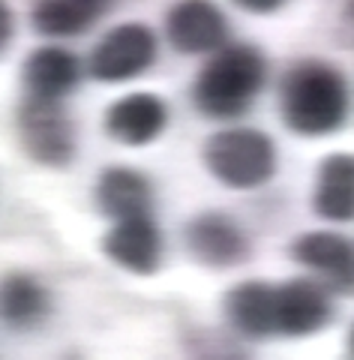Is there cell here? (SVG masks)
<instances>
[{
  "instance_id": "6",
  "label": "cell",
  "mask_w": 354,
  "mask_h": 360,
  "mask_svg": "<svg viewBox=\"0 0 354 360\" xmlns=\"http://www.w3.org/2000/svg\"><path fill=\"white\" fill-rule=\"evenodd\" d=\"M165 37L180 54H213L228 39V18L213 0H177L165 15Z\"/></svg>"
},
{
  "instance_id": "11",
  "label": "cell",
  "mask_w": 354,
  "mask_h": 360,
  "mask_svg": "<svg viewBox=\"0 0 354 360\" xmlns=\"http://www.w3.org/2000/svg\"><path fill=\"white\" fill-rule=\"evenodd\" d=\"M102 252L135 276H153L163 264V234L153 217L123 219L102 238Z\"/></svg>"
},
{
  "instance_id": "15",
  "label": "cell",
  "mask_w": 354,
  "mask_h": 360,
  "mask_svg": "<svg viewBox=\"0 0 354 360\" xmlns=\"http://www.w3.org/2000/svg\"><path fill=\"white\" fill-rule=\"evenodd\" d=\"M228 324L249 336V340H265L273 336V285L267 283H241L234 285L222 300Z\"/></svg>"
},
{
  "instance_id": "7",
  "label": "cell",
  "mask_w": 354,
  "mask_h": 360,
  "mask_svg": "<svg viewBox=\"0 0 354 360\" xmlns=\"http://www.w3.org/2000/svg\"><path fill=\"white\" fill-rule=\"evenodd\" d=\"M330 291L315 279L273 285V328L282 336H310L330 321Z\"/></svg>"
},
{
  "instance_id": "9",
  "label": "cell",
  "mask_w": 354,
  "mask_h": 360,
  "mask_svg": "<svg viewBox=\"0 0 354 360\" xmlns=\"http://www.w3.org/2000/svg\"><path fill=\"white\" fill-rule=\"evenodd\" d=\"M168 127V105L163 96L147 94H127L118 103H111L106 111V132L108 139L127 148H144L156 141Z\"/></svg>"
},
{
  "instance_id": "16",
  "label": "cell",
  "mask_w": 354,
  "mask_h": 360,
  "mask_svg": "<svg viewBox=\"0 0 354 360\" xmlns=\"http://www.w3.org/2000/svg\"><path fill=\"white\" fill-rule=\"evenodd\" d=\"M51 297L45 285L30 274H9L0 279V321L15 330L37 328L49 315Z\"/></svg>"
},
{
  "instance_id": "19",
  "label": "cell",
  "mask_w": 354,
  "mask_h": 360,
  "mask_svg": "<svg viewBox=\"0 0 354 360\" xmlns=\"http://www.w3.org/2000/svg\"><path fill=\"white\" fill-rule=\"evenodd\" d=\"M241 9H246V13H255V15H270L277 13L279 6H285V0H234Z\"/></svg>"
},
{
  "instance_id": "4",
  "label": "cell",
  "mask_w": 354,
  "mask_h": 360,
  "mask_svg": "<svg viewBox=\"0 0 354 360\" xmlns=\"http://www.w3.org/2000/svg\"><path fill=\"white\" fill-rule=\"evenodd\" d=\"M18 141L33 162L45 168H66L75 160L78 135L70 111L63 103H45V99H27L15 115Z\"/></svg>"
},
{
  "instance_id": "1",
  "label": "cell",
  "mask_w": 354,
  "mask_h": 360,
  "mask_svg": "<svg viewBox=\"0 0 354 360\" xmlns=\"http://www.w3.org/2000/svg\"><path fill=\"white\" fill-rule=\"evenodd\" d=\"M282 123L294 135L322 139L348 120V82L324 60H301L282 75L279 84Z\"/></svg>"
},
{
  "instance_id": "13",
  "label": "cell",
  "mask_w": 354,
  "mask_h": 360,
  "mask_svg": "<svg viewBox=\"0 0 354 360\" xmlns=\"http://www.w3.org/2000/svg\"><path fill=\"white\" fill-rule=\"evenodd\" d=\"M96 207L102 217L114 222L151 217L153 205V186L141 172L129 165H111L96 180Z\"/></svg>"
},
{
  "instance_id": "14",
  "label": "cell",
  "mask_w": 354,
  "mask_h": 360,
  "mask_svg": "<svg viewBox=\"0 0 354 360\" xmlns=\"http://www.w3.org/2000/svg\"><path fill=\"white\" fill-rule=\"evenodd\" d=\"M312 210L327 222H351L354 217V160L351 153H330L318 165Z\"/></svg>"
},
{
  "instance_id": "12",
  "label": "cell",
  "mask_w": 354,
  "mask_h": 360,
  "mask_svg": "<svg viewBox=\"0 0 354 360\" xmlns=\"http://www.w3.org/2000/svg\"><path fill=\"white\" fill-rule=\"evenodd\" d=\"M21 84H25L27 99L63 103L82 84V63L72 51L61 49V45H42L25 58Z\"/></svg>"
},
{
  "instance_id": "17",
  "label": "cell",
  "mask_w": 354,
  "mask_h": 360,
  "mask_svg": "<svg viewBox=\"0 0 354 360\" xmlns=\"http://www.w3.org/2000/svg\"><path fill=\"white\" fill-rule=\"evenodd\" d=\"M106 13V0H37L30 13L33 30L42 37H78L94 27V21Z\"/></svg>"
},
{
  "instance_id": "5",
  "label": "cell",
  "mask_w": 354,
  "mask_h": 360,
  "mask_svg": "<svg viewBox=\"0 0 354 360\" xmlns=\"http://www.w3.org/2000/svg\"><path fill=\"white\" fill-rule=\"evenodd\" d=\"M156 60V33L141 21L111 27L90 51V75L106 84L139 78Z\"/></svg>"
},
{
  "instance_id": "8",
  "label": "cell",
  "mask_w": 354,
  "mask_h": 360,
  "mask_svg": "<svg viewBox=\"0 0 354 360\" xmlns=\"http://www.w3.org/2000/svg\"><path fill=\"white\" fill-rule=\"evenodd\" d=\"M187 250L192 252L196 262H201L204 267H237L249 258V240L244 229L237 225L228 213H198L196 219H189L187 231Z\"/></svg>"
},
{
  "instance_id": "3",
  "label": "cell",
  "mask_w": 354,
  "mask_h": 360,
  "mask_svg": "<svg viewBox=\"0 0 354 360\" xmlns=\"http://www.w3.org/2000/svg\"><path fill=\"white\" fill-rule=\"evenodd\" d=\"M204 168L228 189H258L277 174V144L267 132L234 127L213 132L201 148Z\"/></svg>"
},
{
  "instance_id": "10",
  "label": "cell",
  "mask_w": 354,
  "mask_h": 360,
  "mask_svg": "<svg viewBox=\"0 0 354 360\" xmlns=\"http://www.w3.org/2000/svg\"><path fill=\"white\" fill-rule=\"evenodd\" d=\"M291 258L312 274H322V285L336 295H351L354 250L351 240L336 231H310L291 243Z\"/></svg>"
},
{
  "instance_id": "18",
  "label": "cell",
  "mask_w": 354,
  "mask_h": 360,
  "mask_svg": "<svg viewBox=\"0 0 354 360\" xmlns=\"http://www.w3.org/2000/svg\"><path fill=\"white\" fill-rule=\"evenodd\" d=\"M13 33H15L13 9H9L6 0H0V54L9 49V42H13Z\"/></svg>"
},
{
  "instance_id": "2",
  "label": "cell",
  "mask_w": 354,
  "mask_h": 360,
  "mask_svg": "<svg viewBox=\"0 0 354 360\" xmlns=\"http://www.w3.org/2000/svg\"><path fill=\"white\" fill-rule=\"evenodd\" d=\"M267 82V60L255 45H222L192 84V103L210 120L246 115Z\"/></svg>"
},
{
  "instance_id": "20",
  "label": "cell",
  "mask_w": 354,
  "mask_h": 360,
  "mask_svg": "<svg viewBox=\"0 0 354 360\" xmlns=\"http://www.w3.org/2000/svg\"><path fill=\"white\" fill-rule=\"evenodd\" d=\"M196 360H246V357L237 354L234 348H228V345H210V348H201Z\"/></svg>"
}]
</instances>
